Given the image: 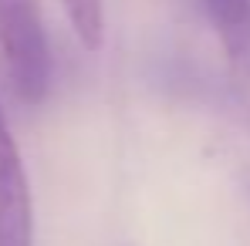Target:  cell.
Segmentation results:
<instances>
[{"mask_svg":"<svg viewBox=\"0 0 250 246\" xmlns=\"http://www.w3.org/2000/svg\"><path fill=\"white\" fill-rule=\"evenodd\" d=\"M68 24L84 51H102L105 44V0H61Z\"/></svg>","mask_w":250,"mask_h":246,"instance_id":"cell-4","label":"cell"},{"mask_svg":"<svg viewBox=\"0 0 250 246\" xmlns=\"http://www.w3.org/2000/svg\"><path fill=\"white\" fill-rule=\"evenodd\" d=\"M0 57L14 98L41 105L51 91L54 61L38 0H0Z\"/></svg>","mask_w":250,"mask_h":246,"instance_id":"cell-1","label":"cell"},{"mask_svg":"<svg viewBox=\"0 0 250 246\" xmlns=\"http://www.w3.org/2000/svg\"><path fill=\"white\" fill-rule=\"evenodd\" d=\"M0 246H34V196L0 108Z\"/></svg>","mask_w":250,"mask_h":246,"instance_id":"cell-2","label":"cell"},{"mask_svg":"<svg viewBox=\"0 0 250 246\" xmlns=\"http://www.w3.org/2000/svg\"><path fill=\"white\" fill-rule=\"evenodd\" d=\"M213 34L237 81H250V0H203Z\"/></svg>","mask_w":250,"mask_h":246,"instance_id":"cell-3","label":"cell"}]
</instances>
